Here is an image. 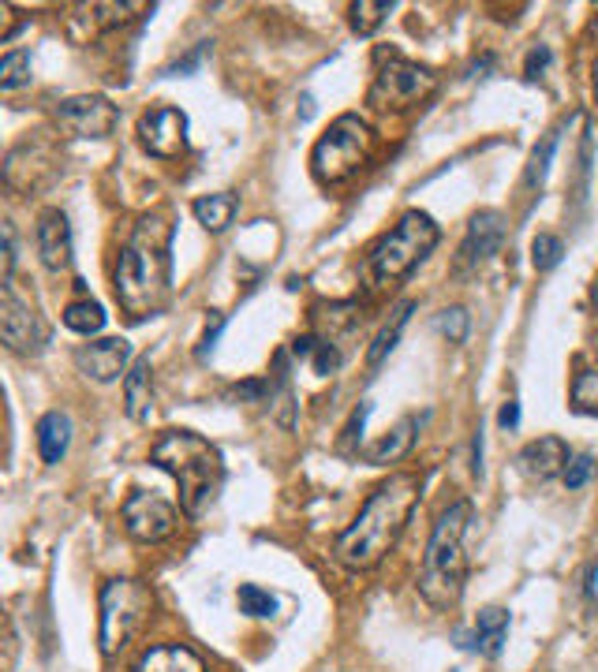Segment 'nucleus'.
Segmentation results:
<instances>
[{
    "label": "nucleus",
    "instance_id": "1",
    "mask_svg": "<svg viewBox=\"0 0 598 672\" xmlns=\"http://www.w3.org/2000/svg\"><path fill=\"white\" fill-rule=\"evenodd\" d=\"M423 494V478L412 471H396L382 486L367 497L363 511L355 516V524L337 538V560L352 571H371L389 557V549L401 541L408 519L419 505Z\"/></svg>",
    "mask_w": 598,
    "mask_h": 672
},
{
    "label": "nucleus",
    "instance_id": "2",
    "mask_svg": "<svg viewBox=\"0 0 598 672\" xmlns=\"http://www.w3.org/2000/svg\"><path fill=\"white\" fill-rule=\"evenodd\" d=\"M168 280H173V225L165 214H146L135 220L127 244L116 258V299L127 314L150 318L165 307Z\"/></svg>",
    "mask_w": 598,
    "mask_h": 672
},
{
    "label": "nucleus",
    "instance_id": "3",
    "mask_svg": "<svg viewBox=\"0 0 598 672\" xmlns=\"http://www.w3.org/2000/svg\"><path fill=\"white\" fill-rule=\"evenodd\" d=\"M150 459L176 478L184 516L192 519L206 516L225 486L221 453H217L206 437H198L195 430H165V434L154 441V448H150Z\"/></svg>",
    "mask_w": 598,
    "mask_h": 672
},
{
    "label": "nucleus",
    "instance_id": "4",
    "mask_svg": "<svg viewBox=\"0 0 598 672\" xmlns=\"http://www.w3.org/2000/svg\"><path fill=\"white\" fill-rule=\"evenodd\" d=\"M472 505L467 500H456L448 505L437 524L431 530V541H426L423 554V571H419V595L437 613H448V609L461 601L464 595V579H467V554H464V535L472 527Z\"/></svg>",
    "mask_w": 598,
    "mask_h": 672
},
{
    "label": "nucleus",
    "instance_id": "5",
    "mask_svg": "<svg viewBox=\"0 0 598 672\" xmlns=\"http://www.w3.org/2000/svg\"><path fill=\"white\" fill-rule=\"evenodd\" d=\"M97 647H102L105 658H116L138 631L146 628L150 620V609H154V595H150L146 583L138 579H109L102 587V598H97Z\"/></svg>",
    "mask_w": 598,
    "mask_h": 672
},
{
    "label": "nucleus",
    "instance_id": "6",
    "mask_svg": "<svg viewBox=\"0 0 598 672\" xmlns=\"http://www.w3.org/2000/svg\"><path fill=\"white\" fill-rule=\"evenodd\" d=\"M374 154V132L367 120L355 113H344L329 124V132L318 138L311 149V168L322 184H344L359 168L371 162Z\"/></svg>",
    "mask_w": 598,
    "mask_h": 672
},
{
    "label": "nucleus",
    "instance_id": "7",
    "mask_svg": "<svg viewBox=\"0 0 598 672\" xmlns=\"http://www.w3.org/2000/svg\"><path fill=\"white\" fill-rule=\"evenodd\" d=\"M437 239H442V232H437L431 214H419V209L404 214L401 220H396L393 232L371 250L374 280L378 285H393V280L408 277L437 247Z\"/></svg>",
    "mask_w": 598,
    "mask_h": 672
},
{
    "label": "nucleus",
    "instance_id": "8",
    "mask_svg": "<svg viewBox=\"0 0 598 672\" xmlns=\"http://www.w3.org/2000/svg\"><path fill=\"white\" fill-rule=\"evenodd\" d=\"M434 90H437V75L431 68H419L412 60H389V64L378 68L367 102L374 108H393V113H401V108L426 102Z\"/></svg>",
    "mask_w": 598,
    "mask_h": 672
},
{
    "label": "nucleus",
    "instance_id": "9",
    "mask_svg": "<svg viewBox=\"0 0 598 672\" xmlns=\"http://www.w3.org/2000/svg\"><path fill=\"white\" fill-rule=\"evenodd\" d=\"M116 105L102 94H75L64 97L53 113L56 132L64 138H109L116 132Z\"/></svg>",
    "mask_w": 598,
    "mask_h": 672
},
{
    "label": "nucleus",
    "instance_id": "10",
    "mask_svg": "<svg viewBox=\"0 0 598 672\" xmlns=\"http://www.w3.org/2000/svg\"><path fill=\"white\" fill-rule=\"evenodd\" d=\"M138 143L150 157H162V162H176L187 154V116L173 105L146 108L138 116Z\"/></svg>",
    "mask_w": 598,
    "mask_h": 672
},
{
    "label": "nucleus",
    "instance_id": "11",
    "mask_svg": "<svg viewBox=\"0 0 598 672\" xmlns=\"http://www.w3.org/2000/svg\"><path fill=\"white\" fill-rule=\"evenodd\" d=\"M120 516H124L127 535H132L135 541H146V546L165 541L176 530V508L157 494H146V489L127 494L124 505H120Z\"/></svg>",
    "mask_w": 598,
    "mask_h": 672
},
{
    "label": "nucleus",
    "instance_id": "12",
    "mask_svg": "<svg viewBox=\"0 0 598 672\" xmlns=\"http://www.w3.org/2000/svg\"><path fill=\"white\" fill-rule=\"evenodd\" d=\"M505 244V217L497 209H478V214L467 220V232L461 244V255H456V273H475L483 262L502 250Z\"/></svg>",
    "mask_w": 598,
    "mask_h": 672
},
{
    "label": "nucleus",
    "instance_id": "13",
    "mask_svg": "<svg viewBox=\"0 0 598 672\" xmlns=\"http://www.w3.org/2000/svg\"><path fill=\"white\" fill-rule=\"evenodd\" d=\"M0 340L16 355L42 348V322H38L34 307L16 296L12 285H4V296H0Z\"/></svg>",
    "mask_w": 598,
    "mask_h": 672
},
{
    "label": "nucleus",
    "instance_id": "14",
    "mask_svg": "<svg viewBox=\"0 0 598 672\" xmlns=\"http://www.w3.org/2000/svg\"><path fill=\"white\" fill-rule=\"evenodd\" d=\"M127 363H132V344H127L124 337H109V340H94V344L75 348V366L83 370L86 378L102 381V385L127 374V370H132Z\"/></svg>",
    "mask_w": 598,
    "mask_h": 672
},
{
    "label": "nucleus",
    "instance_id": "15",
    "mask_svg": "<svg viewBox=\"0 0 598 672\" xmlns=\"http://www.w3.org/2000/svg\"><path fill=\"white\" fill-rule=\"evenodd\" d=\"M38 255L53 273L72 266V225H68L64 209H42L38 214Z\"/></svg>",
    "mask_w": 598,
    "mask_h": 672
},
{
    "label": "nucleus",
    "instance_id": "16",
    "mask_svg": "<svg viewBox=\"0 0 598 672\" xmlns=\"http://www.w3.org/2000/svg\"><path fill=\"white\" fill-rule=\"evenodd\" d=\"M516 464H520V471H524L527 478H538V483H546V478H554V475H565L568 445H565L561 437H554V434L535 437V441H527V445L520 448Z\"/></svg>",
    "mask_w": 598,
    "mask_h": 672
},
{
    "label": "nucleus",
    "instance_id": "17",
    "mask_svg": "<svg viewBox=\"0 0 598 672\" xmlns=\"http://www.w3.org/2000/svg\"><path fill=\"white\" fill-rule=\"evenodd\" d=\"M150 404H154V363L150 355H138L132 370L124 374V407L127 418L135 423H146L150 418Z\"/></svg>",
    "mask_w": 598,
    "mask_h": 672
},
{
    "label": "nucleus",
    "instance_id": "18",
    "mask_svg": "<svg viewBox=\"0 0 598 672\" xmlns=\"http://www.w3.org/2000/svg\"><path fill=\"white\" fill-rule=\"evenodd\" d=\"M412 445H415V418H401V423L389 430L382 441L367 445L359 456H363L367 464H374V467H385V464H401V459L412 453Z\"/></svg>",
    "mask_w": 598,
    "mask_h": 672
},
{
    "label": "nucleus",
    "instance_id": "19",
    "mask_svg": "<svg viewBox=\"0 0 598 672\" xmlns=\"http://www.w3.org/2000/svg\"><path fill=\"white\" fill-rule=\"evenodd\" d=\"M68 445H72V418L64 411H45L38 418V453L53 467L68 456Z\"/></svg>",
    "mask_w": 598,
    "mask_h": 672
},
{
    "label": "nucleus",
    "instance_id": "20",
    "mask_svg": "<svg viewBox=\"0 0 598 672\" xmlns=\"http://www.w3.org/2000/svg\"><path fill=\"white\" fill-rule=\"evenodd\" d=\"M505 639H508V609L486 606L475 620V635H472V643H467V650H475V654H483V658H497Z\"/></svg>",
    "mask_w": 598,
    "mask_h": 672
},
{
    "label": "nucleus",
    "instance_id": "21",
    "mask_svg": "<svg viewBox=\"0 0 598 672\" xmlns=\"http://www.w3.org/2000/svg\"><path fill=\"white\" fill-rule=\"evenodd\" d=\"M412 310H415V299H401V303L389 310L385 325L378 329V337L371 340V348H367V363H371V366H382L385 359L393 355V348L401 344V333H404L408 318H412Z\"/></svg>",
    "mask_w": 598,
    "mask_h": 672
},
{
    "label": "nucleus",
    "instance_id": "22",
    "mask_svg": "<svg viewBox=\"0 0 598 672\" xmlns=\"http://www.w3.org/2000/svg\"><path fill=\"white\" fill-rule=\"evenodd\" d=\"M132 672H206L203 658L187 647H150Z\"/></svg>",
    "mask_w": 598,
    "mask_h": 672
},
{
    "label": "nucleus",
    "instance_id": "23",
    "mask_svg": "<svg viewBox=\"0 0 598 672\" xmlns=\"http://www.w3.org/2000/svg\"><path fill=\"white\" fill-rule=\"evenodd\" d=\"M236 209H239L236 195H228V190H217V195H203V198H195L192 214H195L198 225L206 228V232L221 236L225 228L236 220Z\"/></svg>",
    "mask_w": 598,
    "mask_h": 672
},
{
    "label": "nucleus",
    "instance_id": "24",
    "mask_svg": "<svg viewBox=\"0 0 598 672\" xmlns=\"http://www.w3.org/2000/svg\"><path fill=\"white\" fill-rule=\"evenodd\" d=\"M105 322H109L105 307H102V303H94V299H75V303H68V307H64V325L72 329V333H79V337H94V333H102Z\"/></svg>",
    "mask_w": 598,
    "mask_h": 672
},
{
    "label": "nucleus",
    "instance_id": "25",
    "mask_svg": "<svg viewBox=\"0 0 598 672\" xmlns=\"http://www.w3.org/2000/svg\"><path fill=\"white\" fill-rule=\"evenodd\" d=\"M561 132H565V124L554 127V132H546L543 143L532 149V162H527V168H524V187L527 190H543L546 173H550V162H554V149H557V143H561Z\"/></svg>",
    "mask_w": 598,
    "mask_h": 672
},
{
    "label": "nucleus",
    "instance_id": "26",
    "mask_svg": "<svg viewBox=\"0 0 598 672\" xmlns=\"http://www.w3.org/2000/svg\"><path fill=\"white\" fill-rule=\"evenodd\" d=\"M236 606H239V613L251 617V620H269L277 613V598L269 595V590L258 587V583H239Z\"/></svg>",
    "mask_w": 598,
    "mask_h": 672
},
{
    "label": "nucleus",
    "instance_id": "27",
    "mask_svg": "<svg viewBox=\"0 0 598 672\" xmlns=\"http://www.w3.org/2000/svg\"><path fill=\"white\" fill-rule=\"evenodd\" d=\"M348 12H352V30L359 38H367L385 23V15L393 12V4H389V0H359V4H352Z\"/></svg>",
    "mask_w": 598,
    "mask_h": 672
},
{
    "label": "nucleus",
    "instance_id": "28",
    "mask_svg": "<svg viewBox=\"0 0 598 672\" xmlns=\"http://www.w3.org/2000/svg\"><path fill=\"white\" fill-rule=\"evenodd\" d=\"M573 411L598 418V370H580L573 381Z\"/></svg>",
    "mask_w": 598,
    "mask_h": 672
},
{
    "label": "nucleus",
    "instance_id": "29",
    "mask_svg": "<svg viewBox=\"0 0 598 672\" xmlns=\"http://www.w3.org/2000/svg\"><path fill=\"white\" fill-rule=\"evenodd\" d=\"M565 258V244L554 232H538L532 239V266L538 273H550V269Z\"/></svg>",
    "mask_w": 598,
    "mask_h": 672
},
{
    "label": "nucleus",
    "instance_id": "30",
    "mask_svg": "<svg viewBox=\"0 0 598 672\" xmlns=\"http://www.w3.org/2000/svg\"><path fill=\"white\" fill-rule=\"evenodd\" d=\"M30 83V53H8L0 60V90H19Z\"/></svg>",
    "mask_w": 598,
    "mask_h": 672
},
{
    "label": "nucleus",
    "instance_id": "31",
    "mask_svg": "<svg viewBox=\"0 0 598 672\" xmlns=\"http://www.w3.org/2000/svg\"><path fill=\"white\" fill-rule=\"evenodd\" d=\"M434 325H437V333L448 337V344H461V340L467 337V310H461V307L442 310Z\"/></svg>",
    "mask_w": 598,
    "mask_h": 672
},
{
    "label": "nucleus",
    "instance_id": "32",
    "mask_svg": "<svg viewBox=\"0 0 598 672\" xmlns=\"http://www.w3.org/2000/svg\"><path fill=\"white\" fill-rule=\"evenodd\" d=\"M206 56H209V42H198L187 56L173 60V64H168L162 75H192V72H198V68H203Z\"/></svg>",
    "mask_w": 598,
    "mask_h": 672
},
{
    "label": "nucleus",
    "instance_id": "33",
    "mask_svg": "<svg viewBox=\"0 0 598 672\" xmlns=\"http://www.w3.org/2000/svg\"><path fill=\"white\" fill-rule=\"evenodd\" d=\"M591 471H595V459H591V456L568 459V467H565V486H568V489H584L587 478H591Z\"/></svg>",
    "mask_w": 598,
    "mask_h": 672
},
{
    "label": "nucleus",
    "instance_id": "34",
    "mask_svg": "<svg viewBox=\"0 0 598 672\" xmlns=\"http://www.w3.org/2000/svg\"><path fill=\"white\" fill-rule=\"evenodd\" d=\"M315 370L318 374H333L337 366H341V351H337V344H329V340H318L315 348Z\"/></svg>",
    "mask_w": 598,
    "mask_h": 672
},
{
    "label": "nucleus",
    "instance_id": "35",
    "mask_svg": "<svg viewBox=\"0 0 598 672\" xmlns=\"http://www.w3.org/2000/svg\"><path fill=\"white\" fill-rule=\"evenodd\" d=\"M550 60H554V53H550V45H532V53H527V60H524V75L527 79H538L550 68Z\"/></svg>",
    "mask_w": 598,
    "mask_h": 672
},
{
    "label": "nucleus",
    "instance_id": "36",
    "mask_svg": "<svg viewBox=\"0 0 598 672\" xmlns=\"http://www.w3.org/2000/svg\"><path fill=\"white\" fill-rule=\"evenodd\" d=\"M221 329H225V318H221V314L209 318L206 333H203V340H198V351H195L198 359H209V355H214V348H217V337H221Z\"/></svg>",
    "mask_w": 598,
    "mask_h": 672
},
{
    "label": "nucleus",
    "instance_id": "37",
    "mask_svg": "<svg viewBox=\"0 0 598 672\" xmlns=\"http://www.w3.org/2000/svg\"><path fill=\"white\" fill-rule=\"evenodd\" d=\"M0 244H4V285H12V269H16V232L12 220L0 225Z\"/></svg>",
    "mask_w": 598,
    "mask_h": 672
},
{
    "label": "nucleus",
    "instance_id": "38",
    "mask_svg": "<svg viewBox=\"0 0 598 672\" xmlns=\"http://www.w3.org/2000/svg\"><path fill=\"white\" fill-rule=\"evenodd\" d=\"M497 426H502V430L520 426V404H516V400H505V404H502V411H497Z\"/></svg>",
    "mask_w": 598,
    "mask_h": 672
},
{
    "label": "nucleus",
    "instance_id": "39",
    "mask_svg": "<svg viewBox=\"0 0 598 672\" xmlns=\"http://www.w3.org/2000/svg\"><path fill=\"white\" fill-rule=\"evenodd\" d=\"M367 411H371V407H359L355 411V418H352V426H348V445H352L355 448V441H359V453H363V423H367Z\"/></svg>",
    "mask_w": 598,
    "mask_h": 672
},
{
    "label": "nucleus",
    "instance_id": "40",
    "mask_svg": "<svg viewBox=\"0 0 598 672\" xmlns=\"http://www.w3.org/2000/svg\"><path fill=\"white\" fill-rule=\"evenodd\" d=\"M315 348H318V337H311V333H303V337L292 340V355H299V359H311Z\"/></svg>",
    "mask_w": 598,
    "mask_h": 672
},
{
    "label": "nucleus",
    "instance_id": "41",
    "mask_svg": "<svg viewBox=\"0 0 598 672\" xmlns=\"http://www.w3.org/2000/svg\"><path fill=\"white\" fill-rule=\"evenodd\" d=\"M472 471H475V475H483V430L475 434V459H472Z\"/></svg>",
    "mask_w": 598,
    "mask_h": 672
},
{
    "label": "nucleus",
    "instance_id": "42",
    "mask_svg": "<svg viewBox=\"0 0 598 672\" xmlns=\"http://www.w3.org/2000/svg\"><path fill=\"white\" fill-rule=\"evenodd\" d=\"M299 116H303V120L315 116V97L311 94H303V113H299Z\"/></svg>",
    "mask_w": 598,
    "mask_h": 672
},
{
    "label": "nucleus",
    "instance_id": "43",
    "mask_svg": "<svg viewBox=\"0 0 598 672\" xmlns=\"http://www.w3.org/2000/svg\"><path fill=\"white\" fill-rule=\"evenodd\" d=\"M591 303H595V310H598V277H595V285H591Z\"/></svg>",
    "mask_w": 598,
    "mask_h": 672
},
{
    "label": "nucleus",
    "instance_id": "44",
    "mask_svg": "<svg viewBox=\"0 0 598 672\" xmlns=\"http://www.w3.org/2000/svg\"><path fill=\"white\" fill-rule=\"evenodd\" d=\"M595 102H598V64H595Z\"/></svg>",
    "mask_w": 598,
    "mask_h": 672
},
{
    "label": "nucleus",
    "instance_id": "45",
    "mask_svg": "<svg viewBox=\"0 0 598 672\" xmlns=\"http://www.w3.org/2000/svg\"><path fill=\"white\" fill-rule=\"evenodd\" d=\"M595 348H598V344H595Z\"/></svg>",
    "mask_w": 598,
    "mask_h": 672
}]
</instances>
